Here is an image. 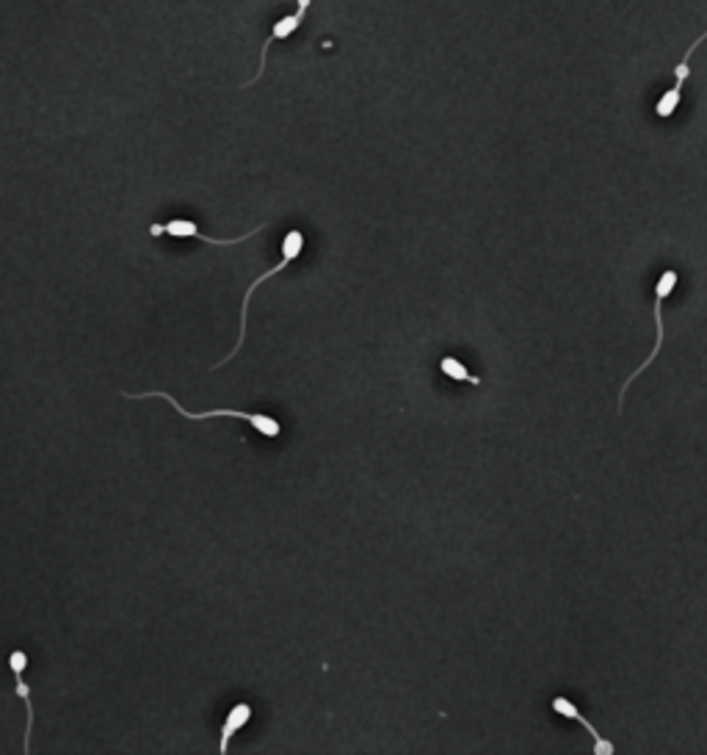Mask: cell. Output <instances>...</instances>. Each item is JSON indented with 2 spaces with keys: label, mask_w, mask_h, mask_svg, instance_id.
<instances>
[{
  "label": "cell",
  "mask_w": 707,
  "mask_h": 755,
  "mask_svg": "<svg viewBox=\"0 0 707 755\" xmlns=\"http://www.w3.org/2000/svg\"><path fill=\"white\" fill-rule=\"evenodd\" d=\"M153 396H158V398H166L177 413H183L188 421H204V418H216V416H227V418H241V421H246V424H252L260 435H265V438H279V432H282V427H279V421H274L271 416H263V413H244V409H207V413H188L185 407H180V401L174 398V396H169L166 390H150V393H122V398H153Z\"/></svg>",
  "instance_id": "cell-1"
},
{
  "label": "cell",
  "mask_w": 707,
  "mask_h": 755,
  "mask_svg": "<svg viewBox=\"0 0 707 755\" xmlns=\"http://www.w3.org/2000/svg\"><path fill=\"white\" fill-rule=\"evenodd\" d=\"M677 280H680V274H677L674 268H669V271H663V274H661L658 283H655V307H652V313H655V329H658V332H655V349H652V355H650V357H647L639 368H635V371L624 379V385H622V390H619V404H616L619 413H622V404H624V393H627V388H630L635 379H639V377H642V374H644V371L655 363V357L661 355V347H663V299H666V297H672V291L677 288Z\"/></svg>",
  "instance_id": "cell-2"
},
{
  "label": "cell",
  "mask_w": 707,
  "mask_h": 755,
  "mask_svg": "<svg viewBox=\"0 0 707 755\" xmlns=\"http://www.w3.org/2000/svg\"><path fill=\"white\" fill-rule=\"evenodd\" d=\"M302 249H304V236L299 233V230H291L288 236H285V241H282V260L271 268V271H265L263 277H257L252 286H249V291H246V297H244V310H241V332H238V343L233 347V352L219 363V366H224V363H230L238 352H241V347H244V337H246V310H249V299L254 297V288H260V283H265L268 277H274V274H279V271H285L299 255H302ZM216 366V368H219Z\"/></svg>",
  "instance_id": "cell-3"
},
{
  "label": "cell",
  "mask_w": 707,
  "mask_h": 755,
  "mask_svg": "<svg viewBox=\"0 0 707 755\" xmlns=\"http://www.w3.org/2000/svg\"><path fill=\"white\" fill-rule=\"evenodd\" d=\"M265 225H260V227H254L252 233H244V236H238V238H233V241H219V238H210V236H204L194 222H188V219H172V222H166V225H153L150 227V233L153 236H172V238H199V241H204V244H210V247H233V244H241V241H246V238H252L257 230H263Z\"/></svg>",
  "instance_id": "cell-4"
},
{
  "label": "cell",
  "mask_w": 707,
  "mask_h": 755,
  "mask_svg": "<svg viewBox=\"0 0 707 755\" xmlns=\"http://www.w3.org/2000/svg\"><path fill=\"white\" fill-rule=\"evenodd\" d=\"M707 39V31L685 50V58L677 64V70H674V86L669 89V92H663V97L658 100V106H655V114L658 116H672L674 111H677V106H680V100H682V86H685V81H688V76H691V66H688V58L693 55V50L702 45Z\"/></svg>",
  "instance_id": "cell-5"
},
{
  "label": "cell",
  "mask_w": 707,
  "mask_h": 755,
  "mask_svg": "<svg viewBox=\"0 0 707 755\" xmlns=\"http://www.w3.org/2000/svg\"><path fill=\"white\" fill-rule=\"evenodd\" d=\"M553 711L555 714H561V717H567V720H573V722H578V725H583L586 730H589V736L594 739V752L597 755H613L616 752V747H613V741L611 739H605L581 711H578V706L570 700V698H563V695H558V698H553Z\"/></svg>",
  "instance_id": "cell-6"
},
{
  "label": "cell",
  "mask_w": 707,
  "mask_h": 755,
  "mask_svg": "<svg viewBox=\"0 0 707 755\" xmlns=\"http://www.w3.org/2000/svg\"><path fill=\"white\" fill-rule=\"evenodd\" d=\"M25 667H28V653L25 650H15L12 656H9V669L15 672V680H17V695L25 700V706H28V730H25V752H31V730H34V700H31V686L25 683V678H23V672H25Z\"/></svg>",
  "instance_id": "cell-7"
},
{
  "label": "cell",
  "mask_w": 707,
  "mask_h": 755,
  "mask_svg": "<svg viewBox=\"0 0 707 755\" xmlns=\"http://www.w3.org/2000/svg\"><path fill=\"white\" fill-rule=\"evenodd\" d=\"M307 6H310V0H299V12H294V15H288V17H282V20H276L274 23V31H271V36H268V42H265V47H263V53H260V70L254 73V81L263 76V70H265V50H268V45L271 42H276V39H288V36H294L296 31H299V25L304 23V17H307ZM252 81V84H254Z\"/></svg>",
  "instance_id": "cell-8"
},
{
  "label": "cell",
  "mask_w": 707,
  "mask_h": 755,
  "mask_svg": "<svg viewBox=\"0 0 707 755\" xmlns=\"http://www.w3.org/2000/svg\"><path fill=\"white\" fill-rule=\"evenodd\" d=\"M252 720V706L249 703H238L233 706V711L227 714L224 725H222V741H219V752H230V741L233 736Z\"/></svg>",
  "instance_id": "cell-9"
},
{
  "label": "cell",
  "mask_w": 707,
  "mask_h": 755,
  "mask_svg": "<svg viewBox=\"0 0 707 755\" xmlns=\"http://www.w3.org/2000/svg\"><path fill=\"white\" fill-rule=\"evenodd\" d=\"M440 371L445 374V377H451L453 382H470V385H481V379L478 377H473L470 371H467V366L459 360V357H453V355H448V357H443L440 360Z\"/></svg>",
  "instance_id": "cell-10"
}]
</instances>
